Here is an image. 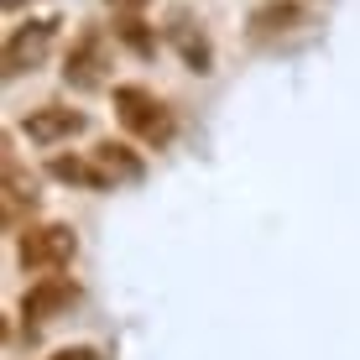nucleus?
Instances as JSON below:
<instances>
[{
	"label": "nucleus",
	"instance_id": "obj_1",
	"mask_svg": "<svg viewBox=\"0 0 360 360\" xmlns=\"http://www.w3.org/2000/svg\"><path fill=\"white\" fill-rule=\"evenodd\" d=\"M115 115H120V126L146 146L172 141V110L157 94H146L141 84H115Z\"/></svg>",
	"mask_w": 360,
	"mask_h": 360
},
{
	"label": "nucleus",
	"instance_id": "obj_2",
	"mask_svg": "<svg viewBox=\"0 0 360 360\" xmlns=\"http://www.w3.org/2000/svg\"><path fill=\"white\" fill-rule=\"evenodd\" d=\"M110 37H115V32H105V27H84L79 37H73V47H68V58H63V84H68V89H79V94L105 89Z\"/></svg>",
	"mask_w": 360,
	"mask_h": 360
},
{
	"label": "nucleus",
	"instance_id": "obj_3",
	"mask_svg": "<svg viewBox=\"0 0 360 360\" xmlns=\"http://www.w3.org/2000/svg\"><path fill=\"white\" fill-rule=\"evenodd\" d=\"M79 251V235L73 225H27L16 235V256L27 271H63Z\"/></svg>",
	"mask_w": 360,
	"mask_h": 360
},
{
	"label": "nucleus",
	"instance_id": "obj_4",
	"mask_svg": "<svg viewBox=\"0 0 360 360\" xmlns=\"http://www.w3.org/2000/svg\"><path fill=\"white\" fill-rule=\"evenodd\" d=\"M58 27H63L58 16H42V21H21V27H11L6 53H0V63H6V79H21V73L42 68L47 53H53V42H58Z\"/></svg>",
	"mask_w": 360,
	"mask_h": 360
},
{
	"label": "nucleus",
	"instance_id": "obj_5",
	"mask_svg": "<svg viewBox=\"0 0 360 360\" xmlns=\"http://www.w3.org/2000/svg\"><path fill=\"white\" fill-rule=\"evenodd\" d=\"M73 303H79V282L58 277V271H42V277L27 288V297H21V314H27L32 324H47V319H58Z\"/></svg>",
	"mask_w": 360,
	"mask_h": 360
},
{
	"label": "nucleus",
	"instance_id": "obj_6",
	"mask_svg": "<svg viewBox=\"0 0 360 360\" xmlns=\"http://www.w3.org/2000/svg\"><path fill=\"white\" fill-rule=\"evenodd\" d=\"M89 120H84V110H73V105H37L27 120H21V131L32 136L37 146H58V141H73Z\"/></svg>",
	"mask_w": 360,
	"mask_h": 360
},
{
	"label": "nucleus",
	"instance_id": "obj_7",
	"mask_svg": "<svg viewBox=\"0 0 360 360\" xmlns=\"http://www.w3.org/2000/svg\"><path fill=\"white\" fill-rule=\"evenodd\" d=\"M162 37L178 47V58H183L193 73H214V47H209V37L193 27V16H183V11H178V16H167Z\"/></svg>",
	"mask_w": 360,
	"mask_h": 360
},
{
	"label": "nucleus",
	"instance_id": "obj_8",
	"mask_svg": "<svg viewBox=\"0 0 360 360\" xmlns=\"http://www.w3.org/2000/svg\"><path fill=\"white\" fill-rule=\"evenodd\" d=\"M47 172H53L58 183H73V188H89V193H105L110 188V172L94 162V157H63L58 152L53 162H47Z\"/></svg>",
	"mask_w": 360,
	"mask_h": 360
},
{
	"label": "nucleus",
	"instance_id": "obj_9",
	"mask_svg": "<svg viewBox=\"0 0 360 360\" xmlns=\"http://www.w3.org/2000/svg\"><path fill=\"white\" fill-rule=\"evenodd\" d=\"M89 157H94V162L110 172V183H141V178H146V162L131 152L126 141H99Z\"/></svg>",
	"mask_w": 360,
	"mask_h": 360
},
{
	"label": "nucleus",
	"instance_id": "obj_10",
	"mask_svg": "<svg viewBox=\"0 0 360 360\" xmlns=\"http://www.w3.org/2000/svg\"><path fill=\"white\" fill-rule=\"evenodd\" d=\"M110 32H115V42H126L136 58H152L157 53V32L146 27L136 11H115V27H110Z\"/></svg>",
	"mask_w": 360,
	"mask_h": 360
},
{
	"label": "nucleus",
	"instance_id": "obj_11",
	"mask_svg": "<svg viewBox=\"0 0 360 360\" xmlns=\"http://www.w3.org/2000/svg\"><path fill=\"white\" fill-rule=\"evenodd\" d=\"M288 27H303V11H297V6H262V11L251 16V37L288 32Z\"/></svg>",
	"mask_w": 360,
	"mask_h": 360
},
{
	"label": "nucleus",
	"instance_id": "obj_12",
	"mask_svg": "<svg viewBox=\"0 0 360 360\" xmlns=\"http://www.w3.org/2000/svg\"><path fill=\"white\" fill-rule=\"evenodd\" d=\"M53 360H99V355L89 350V345H73V350H58Z\"/></svg>",
	"mask_w": 360,
	"mask_h": 360
},
{
	"label": "nucleus",
	"instance_id": "obj_13",
	"mask_svg": "<svg viewBox=\"0 0 360 360\" xmlns=\"http://www.w3.org/2000/svg\"><path fill=\"white\" fill-rule=\"evenodd\" d=\"M105 6H115V11H141L146 0H105Z\"/></svg>",
	"mask_w": 360,
	"mask_h": 360
},
{
	"label": "nucleus",
	"instance_id": "obj_14",
	"mask_svg": "<svg viewBox=\"0 0 360 360\" xmlns=\"http://www.w3.org/2000/svg\"><path fill=\"white\" fill-rule=\"evenodd\" d=\"M0 6H6V11H16V6H21V0H0Z\"/></svg>",
	"mask_w": 360,
	"mask_h": 360
}]
</instances>
